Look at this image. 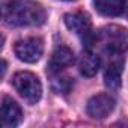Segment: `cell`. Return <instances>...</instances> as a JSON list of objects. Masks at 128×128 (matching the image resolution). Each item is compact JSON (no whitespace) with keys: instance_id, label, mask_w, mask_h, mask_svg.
Wrapping results in <instances>:
<instances>
[{"instance_id":"1","label":"cell","mask_w":128,"mask_h":128,"mask_svg":"<svg viewBox=\"0 0 128 128\" xmlns=\"http://www.w3.org/2000/svg\"><path fill=\"white\" fill-rule=\"evenodd\" d=\"M3 18L9 26H39L45 21V9L32 0H12L5 8Z\"/></svg>"},{"instance_id":"2","label":"cell","mask_w":128,"mask_h":128,"mask_svg":"<svg viewBox=\"0 0 128 128\" xmlns=\"http://www.w3.org/2000/svg\"><path fill=\"white\" fill-rule=\"evenodd\" d=\"M88 44H100L106 54H122L128 50V32L118 26H110L101 30L95 38H90Z\"/></svg>"},{"instance_id":"3","label":"cell","mask_w":128,"mask_h":128,"mask_svg":"<svg viewBox=\"0 0 128 128\" xmlns=\"http://www.w3.org/2000/svg\"><path fill=\"white\" fill-rule=\"evenodd\" d=\"M14 88L15 90L29 102V104H36L41 100L42 95V84L39 82V78L27 71H21L17 72L12 78Z\"/></svg>"},{"instance_id":"4","label":"cell","mask_w":128,"mask_h":128,"mask_svg":"<svg viewBox=\"0 0 128 128\" xmlns=\"http://www.w3.org/2000/svg\"><path fill=\"white\" fill-rule=\"evenodd\" d=\"M44 53V44L41 38H26L15 44V54L20 60L35 63Z\"/></svg>"},{"instance_id":"5","label":"cell","mask_w":128,"mask_h":128,"mask_svg":"<svg viewBox=\"0 0 128 128\" xmlns=\"http://www.w3.org/2000/svg\"><path fill=\"white\" fill-rule=\"evenodd\" d=\"M114 108V100L107 94H98L88 101V114L94 119L107 118Z\"/></svg>"},{"instance_id":"6","label":"cell","mask_w":128,"mask_h":128,"mask_svg":"<svg viewBox=\"0 0 128 128\" xmlns=\"http://www.w3.org/2000/svg\"><path fill=\"white\" fill-rule=\"evenodd\" d=\"M107 57H108V62L106 65L104 82L110 89H118L120 86V76H122V66H124L122 54H107Z\"/></svg>"},{"instance_id":"7","label":"cell","mask_w":128,"mask_h":128,"mask_svg":"<svg viewBox=\"0 0 128 128\" xmlns=\"http://www.w3.org/2000/svg\"><path fill=\"white\" fill-rule=\"evenodd\" d=\"M23 119L21 107L9 96H3L2 101V125L6 128H14L20 125Z\"/></svg>"},{"instance_id":"8","label":"cell","mask_w":128,"mask_h":128,"mask_svg":"<svg viewBox=\"0 0 128 128\" xmlns=\"http://www.w3.org/2000/svg\"><path fill=\"white\" fill-rule=\"evenodd\" d=\"M65 24L66 27L77 33V35H82V36H86L88 41L90 39V27H92V23L89 20V17L83 12H72V14H66L65 15Z\"/></svg>"},{"instance_id":"9","label":"cell","mask_w":128,"mask_h":128,"mask_svg":"<svg viewBox=\"0 0 128 128\" xmlns=\"http://www.w3.org/2000/svg\"><path fill=\"white\" fill-rule=\"evenodd\" d=\"M72 62H74V53H72V50L68 48V47H65V45H60L51 54L50 65H48L50 72L57 74L63 68H68L70 65H72Z\"/></svg>"},{"instance_id":"10","label":"cell","mask_w":128,"mask_h":128,"mask_svg":"<svg viewBox=\"0 0 128 128\" xmlns=\"http://www.w3.org/2000/svg\"><path fill=\"white\" fill-rule=\"evenodd\" d=\"M100 65H101V60H100V56L90 50H86L80 60H78V70L83 76L86 77H92L98 72L100 70Z\"/></svg>"},{"instance_id":"11","label":"cell","mask_w":128,"mask_h":128,"mask_svg":"<svg viewBox=\"0 0 128 128\" xmlns=\"http://www.w3.org/2000/svg\"><path fill=\"white\" fill-rule=\"evenodd\" d=\"M94 6L104 17H118L125 9V0H94Z\"/></svg>"},{"instance_id":"12","label":"cell","mask_w":128,"mask_h":128,"mask_svg":"<svg viewBox=\"0 0 128 128\" xmlns=\"http://www.w3.org/2000/svg\"><path fill=\"white\" fill-rule=\"evenodd\" d=\"M72 83L68 77H54L53 80V89L56 92H62V94H68L71 89Z\"/></svg>"},{"instance_id":"13","label":"cell","mask_w":128,"mask_h":128,"mask_svg":"<svg viewBox=\"0 0 128 128\" xmlns=\"http://www.w3.org/2000/svg\"><path fill=\"white\" fill-rule=\"evenodd\" d=\"M125 14H126V18H128V5L125 6Z\"/></svg>"},{"instance_id":"14","label":"cell","mask_w":128,"mask_h":128,"mask_svg":"<svg viewBox=\"0 0 128 128\" xmlns=\"http://www.w3.org/2000/svg\"><path fill=\"white\" fill-rule=\"evenodd\" d=\"M65 2H72V0H65Z\"/></svg>"}]
</instances>
